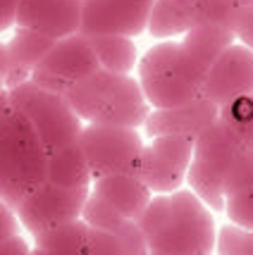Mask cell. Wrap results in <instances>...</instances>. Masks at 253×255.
I'll return each instance as SVG.
<instances>
[{"mask_svg":"<svg viewBox=\"0 0 253 255\" xmlns=\"http://www.w3.org/2000/svg\"><path fill=\"white\" fill-rule=\"evenodd\" d=\"M136 224L148 255H213L215 248L213 212L189 189L153 196Z\"/></svg>","mask_w":253,"mask_h":255,"instance_id":"6da1fadb","label":"cell"},{"mask_svg":"<svg viewBox=\"0 0 253 255\" xmlns=\"http://www.w3.org/2000/svg\"><path fill=\"white\" fill-rule=\"evenodd\" d=\"M208 67L182 45L165 38L151 45L136 62V81L151 110H165L203 96Z\"/></svg>","mask_w":253,"mask_h":255,"instance_id":"7a4b0ae2","label":"cell"},{"mask_svg":"<svg viewBox=\"0 0 253 255\" xmlns=\"http://www.w3.org/2000/svg\"><path fill=\"white\" fill-rule=\"evenodd\" d=\"M65 98L84 124H117L141 129L151 112L136 77L108 69H98L91 77L77 81L65 93Z\"/></svg>","mask_w":253,"mask_h":255,"instance_id":"3957f363","label":"cell"},{"mask_svg":"<svg viewBox=\"0 0 253 255\" xmlns=\"http://www.w3.org/2000/svg\"><path fill=\"white\" fill-rule=\"evenodd\" d=\"M7 100L14 110H19L31 122L48 155L62 145L77 143L84 122L77 117L62 93L45 91L31 79H26L7 89Z\"/></svg>","mask_w":253,"mask_h":255,"instance_id":"277c9868","label":"cell"},{"mask_svg":"<svg viewBox=\"0 0 253 255\" xmlns=\"http://www.w3.org/2000/svg\"><path fill=\"white\" fill-rule=\"evenodd\" d=\"M244 148L246 145L239 143L220 120H215L208 129L196 136L194 157L187 169V184L189 191H194L208 210L225 212V174Z\"/></svg>","mask_w":253,"mask_h":255,"instance_id":"5b68a950","label":"cell"},{"mask_svg":"<svg viewBox=\"0 0 253 255\" xmlns=\"http://www.w3.org/2000/svg\"><path fill=\"white\" fill-rule=\"evenodd\" d=\"M77 143L86 157L93 179L110 174H136L143 148L139 129L117 124H84Z\"/></svg>","mask_w":253,"mask_h":255,"instance_id":"8992f818","label":"cell"},{"mask_svg":"<svg viewBox=\"0 0 253 255\" xmlns=\"http://www.w3.org/2000/svg\"><path fill=\"white\" fill-rule=\"evenodd\" d=\"M98 69L100 65L93 53L91 38H86L84 33H72L60 41H53L41 62L31 69L29 79L41 89L65 96L77 81L91 77Z\"/></svg>","mask_w":253,"mask_h":255,"instance_id":"52a82bcc","label":"cell"},{"mask_svg":"<svg viewBox=\"0 0 253 255\" xmlns=\"http://www.w3.org/2000/svg\"><path fill=\"white\" fill-rule=\"evenodd\" d=\"M88 191L91 189H65L43 181L14 205V215L19 220L22 232L36 239L38 234H43L55 224L81 220Z\"/></svg>","mask_w":253,"mask_h":255,"instance_id":"ba28073f","label":"cell"},{"mask_svg":"<svg viewBox=\"0 0 253 255\" xmlns=\"http://www.w3.org/2000/svg\"><path fill=\"white\" fill-rule=\"evenodd\" d=\"M155 0H84L79 33L93 36H139L148 26Z\"/></svg>","mask_w":253,"mask_h":255,"instance_id":"9c48e42d","label":"cell"},{"mask_svg":"<svg viewBox=\"0 0 253 255\" xmlns=\"http://www.w3.org/2000/svg\"><path fill=\"white\" fill-rule=\"evenodd\" d=\"M253 93V50L244 43H234L208 67L203 96L218 108L230 100Z\"/></svg>","mask_w":253,"mask_h":255,"instance_id":"30bf717a","label":"cell"},{"mask_svg":"<svg viewBox=\"0 0 253 255\" xmlns=\"http://www.w3.org/2000/svg\"><path fill=\"white\" fill-rule=\"evenodd\" d=\"M81 5L84 0H19L14 26L41 33L50 41H60L79 33Z\"/></svg>","mask_w":253,"mask_h":255,"instance_id":"8fae6325","label":"cell"},{"mask_svg":"<svg viewBox=\"0 0 253 255\" xmlns=\"http://www.w3.org/2000/svg\"><path fill=\"white\" fill-rule=\"evenodd\" d=\"M218 115H220V108L215 103H210L206 96H198L175 108L151 110L143 122V131L151 138L163 136V133H184V136L196 138L203 129H208L218 120Z\"/></svg>","mask_w":253,"mask_h":255,"instance_id":"7c38bea8","label":"cell"},{"mask_svg":"<svg viewBox=\"0 0 253 255\" xmlns=\"http://www.w3.org/2000/svg\"><path fill=\"white\" fill-rule=\"evenodd\" d=\"M91 191L100 196L105 203H110L124 220H139L146 205L151 203L153 193L136 174H110L91 181Z\"/></svg>","mask_w":253,"mask_h":255,"instance_id":"4fadbf2b","label":"cell"},{"mask_svg":"<svg viewBox=\"0 0 253 255\" xmlns=\"http://www.w3.org/2000/svg\"><path fill=\"white\" fill-rule=\"evenodd\" d=\"M203 5L206 0H155L146 33L158 41L187 33L191 26L203 22Z\"/></svg>","mask_w":253,"mask_h":255,"instance_id":"5bb4252c","label":"cell"},{"mask_svg":"<svg viewBox=\"0 0 253 255\" xmlns=\"http://www.w3.org/2000/svg\"><path fill=\"white\" fill-rule=\"evenodd\" d=\"M2 45H5L7 62H10V77H7V89H10L14 84L29 79L31 69L41 62V57L48 53V48L53 45V41L41 36V33L17 26L14 33L10 36V41Z\"/></svg>","mask_w":253,"mask_h":255,"instance_id":"9a60e30c","label":"cell"},{"mask_svg":"<svg viewBox=\"0 0 253 255\" xmlns=\"http://www.w3.org/2000/svg\"><path fill=\"white\" fill-rule=\"evenodd\" d=\"M45 181L65 186V189H91V169L79 143H69L53 150L48 155V172Z\"/></svg>","mask_w":253,"mask_h":255,"instance_id":"2e32d148","label":"cell"},{"mask_svg":"<svg viewBox=\"0 0 253 255\" xmlns=\"http://www.w3.org/2000/svg\"><path fill=\"white\" fill-rule=\"evenodd\" d=\"M234 41H237L234 31L225 29L220 24L201 22V24H196V26H191V29L184 33L182 45H184L203 67H210L232 43H234Z\"/></svg>","mask_w":253,"mask_h":255,"instance_id":"e0dca14e","label":"cell"},{"mask_svg":"<svg viewBox=\"0 0 253 255\" xmlns=\"http://www.w3.org/2000/svg\"><path fill=\"white\" fill-rule=\"evenodd\" d=\"M136 177L143 181V186H148V191L153 196H160V193H172V191L182 189V184L187 181V172H182L170 162H165L151 145L143 143L139 167H136Z\"/></svg>","mask_w":253,"mask_h":255,"instance_id":"ac0fdd59","label":"cell"},{"mask_svg":"<svg viewBox=\"0 0 253 255\" xmlns=\"http://www.w3.org/2000/svg\"><path fill=\"white\" fill-rule=\"evenodd\" d=\"M93 53L98 57L100 69L117 72V74H132L139 62V50L132 36H93L91 38Z\"/></svg>","mask_w":253,"mask_h":255,"instance_id":"d6986e66","label":"cell"},{"mask_svg":"<svg viewBox=\"0 0 253 255\" xmlns=\"http://www.w3.org/2000/svg\"><path fill=\"white\" fill-rule=\"evenodd\" d=\"M218 120L246 148H253V93L239 96L220 108Z\"/></svg>","mask_w":253,"mask_h":255,"instance_id":"ffe728a7","label":"cell"},{"mask_svg":"<svg viewBox=\"0 0 253 255\" xmlns=\"http://www.w3.org/2000/svg\"><path fill=\"white\" fill-rule=\"evenodd\" d=\"M194 143H196L194 136H184V133H163V136L151 138L148 145H151L165 162H170L172 167L182 169V172H187L189 165H191V157H194Z\"/></svg>","mask_w":253,"mask_h":255,"instance_id":"44dd1931","label":"cell"},{"mask_svg":"<svg viewBox=\"0 0 253 255\" xmlns=\"http://www.w3.org/2000/svg\"><path fill=\"white\" fill-rule=\"evenodd\" d=\"M81 220H84L86 227H91V229H103V232H115V234L120 232V227L127 222L110 203H105V200L100 198V196H96L93 191H88L84 210H81Z\"/></svg>","mask_w":253,"mask_h":255,"instance_id":"7402d4cb","label":"cell"},{"mask_svg":"<svg viewBox=\"0 0 253 255\" xmlns=\"http://www.w3.org/2000/svg\"><path fill=\"white\" fill-rule=\"evenodd\" d=\"M253 184V148H244L239 155L234 157L230 165L227 174H225V184H222V193L225 198L242 193Z\"/></svg>","mask_w":253,"mask_h":255,"instance_id":"603a6c76","label":"cell"},{"mask_svg":"<svg viewBox=\"0 0 253 255\" xmlns=\"http://www.w3.org/2000/svg\"><path fill=\"white\" fill-rule=\"evenodd\" d=\"M218 255H253V232L237 224H225L215 236Z\"/></svg>","mask_w":253,"mask_h":255,"instance_id":"cb8c5ba5","label":"cell"},{"mask_svg":"<svg viewBox=\"0 0 253 255\" xmlns=\"http://www.w3.org/2000/svg\"><path fill=\"white\" fill-rule=\"evenodd\" d=\"M84 255H129V253H127V244H124V239L120 234L88 227Z\"/></svg>","mask_w":253,"mask_h":255,"instance_id":"d4e9b609","label":"cell"},{"mask_svg":"<svg viewBox=\"0 0 253 255\" xmlns=\"http://www.w3.org/2000/svg\"><path fill=\"white\" fill-rule=\"evenodd\" d=\"M225 212L232 224L253 232V184L237 196L225 198Z\"/></svg>","mask_w":253,"mask_h":255,"instance_id":"484cf974","label":"cell"},{"mask_svg":"<svg viewBox=\"0 0 253 255\" xmlns=\"http://www.w3.org/2000/svg\"><path fill=\"white\" fill-rule=\"evenodd\" d=\"M17 234H22V227H19V220L14 215V208H10L7 203L0 200V244L17 236Z\"/></svg>","mask_w":253,"mask_h":255,"instance_id":"4316f807","label":"cell"},{"mask_svg":"<svg viewBox=\"0 0 253 255\" xmlns=\"http://www.w3.org/2000/svg\"><path fill=\"white\" fill-rule=\"evenodd\" d=\"M234 36L239 38V43H244L246 48H251L253 50V5L244 7L242 19H239V24H237Z\"/></svg>","mask_w":253,"mask_h":255,"instance_id":"83f0119b","label":"cell"},{"mask_svg":"<svg viewBox=\"0 0 253 255\" xmlns=\"http://www.w3.org/2000/svg\"><path fill=\"white\" fill-rule=\"evenodd\" d=\"M0 255H31V244L26 241L24 234H17L0 244Z\"/></svg>","mask_w":253,"mask_h":255,"instance_id":"f1b7e54d","label":"cell"},{"mask_svg":"<svg viewBox=\"0 0 253 255\" xmlns=\"http://www.w3.org/2000/svg\"><path fill=\"white\" fill-rule=\"evenodd\" d=\"M17 2L19 0H0V33L14 26V17H17Z\"/></svg>","mask_w":253,"mask_h":255,"instance_id":"f546056e","label":"cell"},{"mask_svg":"<svg viewBox=\"0 0 253 255\" xmlns=\"http://www.w3.org/2000/svg\"><path fill=\"white\" fill-rule=\"evenodd\" d=\"M31 255H84V251L77 248H38L31 244Z\"/></svg>","mask_w":253,"mask_h":255,"instance_id":"4dcf8cb0","label":"cell"},{"mask_svg":"<svg viewBox=\"0 0 253 255\" xmlns=\"http://www.w3.org/2000/svg\"><path fill=\"white\" fill-rule=\"evenodd\" d=\"M7 86H5V81H2V77H0V112L5 110L7 108Z\"/></svg>","mask_w":253,"mask_h":255,"instance_id":"1f68e13d","label":"cell"},{"mask_svg":"<svg viewBox=\"0 0 253 255\" xmlns=\"http://www.w3.org/2000/svg\"><path fill=\"white\" fill-rule=\"evenodd\" d=\"M218 2H225V5H232V7H249V5H253V0H218Z\"/></svg>","mask_w":253,"mask_h":255,"instance_id":"d6a6232c","label":"cell"}]
</instances>
